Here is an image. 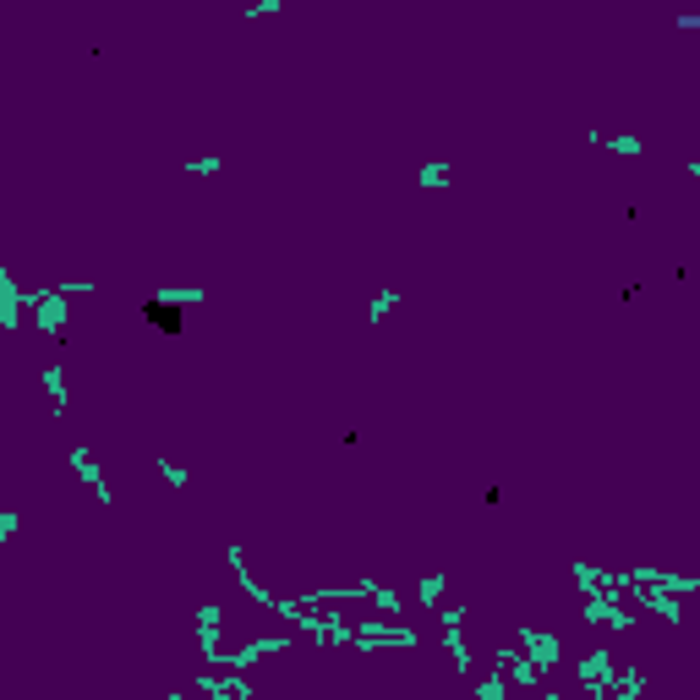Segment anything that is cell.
<instances>
[{
    "mask_svg": "<svg viewBox=\"0 0 700 700\" xmlns=\"http://www.w3.org/2000/svg\"><path fill=\"white\" fill-rule=\"evenodd\" d=\"M148 317H153L159 329H181V312H170L165 301H153V307H148Z\"/></svg>",
    "mask_w": 700,
    "mask_h": 700,
    "instance_id": "6da1fadb",
    "label": "cell"
}]
</instances>
